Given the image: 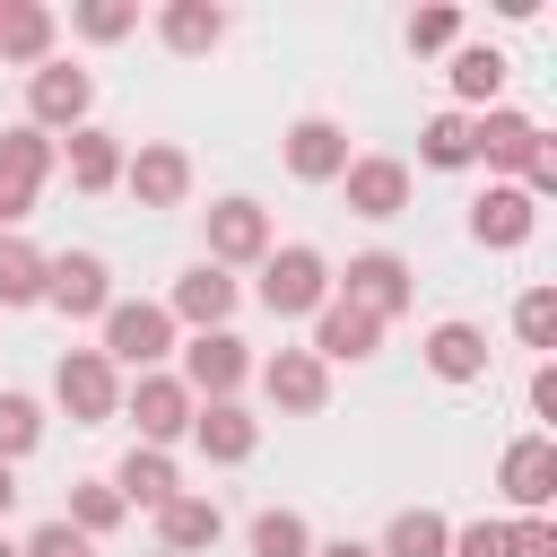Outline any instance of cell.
Here are the masks:
<instances>
[{"label": "cell", "instance_id": "1", "mask_svg": "<svg viewBox=\"0 0 557 557\" xmlns=\"http://www.w3.org/2000/svg\"><path fill=\"white\" fill-rule=\"evenodd\" d=\"M261 305H270L278 322L322 313V305H331V261H322L313 244H270V252H261Z\"/></svg>", "mask_w": 557, "mask_h": 557}, {"label": "cell", "instance_id": "2", "mask_svg": "<svg viewBox=\"0 0 557 557\" xmlns=\"http://www.w3.org/2000/svg\"><path fill=\"white\" fill-rule=\"evenodd\" d=\"M165 357H174V313L148 305V296H113V305H104V366H113V374H122V366L157 374Z\"/></svg>", "mask_w": 557, "mask_h": 557}, {"label": "cell", "instance_id": "3", "mask_svg": "<svg viewBox=\"0 0 557 557\" xmlns=\"http://www.w3.org/2000/svg\"><path fill=\"white\" fill-rule=\"evenodd\" d=\"M52 400H61L70 426H104V418H122V374L104 366V348H61Z\"/></svg>", "mask_w": 557, "mask_h": 557}, {"label": "cell", "instance_id": "4", "mask_svg": "<svg viewBox=\"0 0 557 557\" xmlns=\"http://www.w3.org/2000/svg\"><path fill=\"white\" fill-rule=\"evenodd\" d=\"M52 157H61V148H52L35 122L0 131V235H17V218H35V191H44Z\"/></svg>", "mask_w": 557, "mask_h": 557}, {"label": "cell", "instance_id": "5", "mask_svg": "<svg viewBox=\"0 0 557 557\" xmlns=\"http://www.w3.org/2000/svg\"><path fill=\"white\" fill-rule=\"evenodd\" d=\"M331 296H348L357 313L392 322V313H409V305H418V278H409V261H400V252H357L348 270H331Z\"/></svg>", "mask_w": 557, "mask_h": 557}, {"label": "cell", "instance_id": "6", "mask_svg": "<svg viewBox=\"0 0 557 557\" xmlns=\"http://www.w3.org/2000/svg\"><path fill=\"white\" fill-rule=\"evenodd\" d=\"M87 104H96V78L78 70V61H44V70H26V122L52 139H70L78 122H87Z\"/></svg>", "mask_w": 557, "mask_h": 557}, {"label": "cell", "instance_id": "7", "mask_svg": "<svg viewBox=\"0 0 557 557\" xmlns=\"http://www.w3.org/2000/svg\"><path fill=\"white\" fill-rule=\"evenodd\" d=\"M44 305H52L61 322H104L113 270H104L96 252H44Z\"/></svg>", "mask_w": 557, "mask_h": 557}, {"label": "cell", "instance_id": "8", "mask_svg": "<svg viewBox=\"0 0 557 557\" xmlns=\"http://www.w3.org/2000/svg\"><path fill=\"white\" fill-rule=\"evenodd\" d=\"M252 383V348L235 331H191L183 339V392L191 400H235Z\"/></svg>", "mask_w": 557, "mask_h": 557}, {"label": "cell", "instance_id": "9", "mask_svg": "<svg viewBox=\"0 0 557 557\" xmlns=\"http://www.w3.org/2000/svg\"><path fill=\"white\" fill-rule=\"evenodd\" d=\"M540 148H548V131H540L531 113H513V104L470 113V165H487V174H522Z\"/></svg>", "mask_w": 557, "mask_h": 557}, {"label": "cell", "instance_id": "10", "mask_svg": "<svg viewBox=\"0 0 557 557\" xmlns=\"http://www.w3.org/2000/svg\"><path fill=\"white\" fill-rule=\"evenodd\" d=\"M122 409H131V426H139V444L148 453H165V444H183L191 435V392H183V374H139L131 392H122Z\"/></svg>", "mask_w": 557, "mask_h": 557}, {"label": "cell", "instance_id": "11", "mask_svg": "<svg viewBox=\"0 0 557 557\" xmlns=\"http://www.w3.org/2000/svg\"><path fill=\"white\" fill-rule=\"evenodd\" d=\"M122 191H131L139 209H183V191H191V157H183L174 139L122 148Z\"/></svg>", "mask_w": 557, "mask_h": 557}, {"label": "cell", "instance_id": "12", "mask_svg": "<svg viewBox=\"0 0 557 557\" xmlns=\"http://www.w3.org/2000/svg\"><path fill=\"white\" fill-rule=\"evenodd\" d=\"M252 374H261V392H270L278 418H313V409L331 400V366H322L313 348H278V357H261Z\"/></svg>", "mask_w": 557, "mask_h": 557}, {"label": "cell", "instance_id": "13", "mask_svg": "<svg viewBox=\"0 0 557 557\" xmlns=\"http://www.w3.org/2000/svg\"><path fill=\"white\" fill-rule=\"evenodd\" d=\"M531 235H540V209H531L522 183H487V191L470 200V244H487V252H522Z\"/></svg>", "mask_w": 557, "mask_h": 557}, {"label": "cell", "instance_id": "14", "mask_svg": "<svg viewBox=\"0 0 557 557\" xmlns=\"http://www.w3.org/2000/svg\"><path fill=\"white\" fill-rule=\"evenodd\" d=\"M496 487H505L513 513H548V496H557V444L548 435H513L505 461H496Z\"/></svg>", "mask_w": 557, "mask_h": 557}, {"label": "cell", "instance_id": "15", "mask_svg": "<svg viewBox=\"0 0 557 557\" xmlns=\"http://www.w3.org/2000/svg\"><path fill=\"white\" fill-rule=\"evenodd\" d=\"M339 191H348V218H400L409 209V165L400 157H348V174H339Z\"/></svg>", "mask_w": 557, "mask_h": 557}, {"label": "cell", "instance_id": "16", "mask_svg": "<svg viewBox=\"0 0 557 557\" xmlns=\"http://www.w3.org/2000/svg\"><path fill=\"white\" fill-rule=\"evenodd\" d=\"M287 174H296V183H339V174H348V131H339L331 113L287 122Z\"/></svg>", "mask_w": 557, "mask_h": 557}, {"label": "cell", "instance_id": "17", "mask_svg": "<svg viewBox=\"0 0 557 557\" xmlns=\"http://www.w3.org/2000/svg\"><path fill=\"white\" fill-rule=\"evenodd\" d=\"M261 252H270V209L244 200V191L218 200V209H209V261L235 270V261H261Z\"/></svg>", "mask_w": 557, "mask_h": 557}, {"label": "cell", "instance_id": "18", "mask_svg": "<svg viewBox=\"0 0 557 557\" xmlns=\"http://www.w3.org/2000/svg\"><path fill=\"white\" fill-rule=\"evenodd\" d=\"M235 296H244V287H235V278H226L218 261H191V270L174 278V296H165V313H174V322H191V331H226V313H235Z\"/></svg>", "mask_w": 557, "mask_h": 557}, {"label": "cell", "instance_id": "19", "mask_svg": "<svg viewBox=\"0 0 557 557\" xmlns=\"http://www.w3.org/2000/svg\"><path fill=\"white\" fill-rule=\"evenodd\" d=\"M374 348H383V322L357 313L348 296H331V305L313 313V357H322V366H366Z\"/></svg>", "mask_w": 557, "mask_h": 557}, {"label": "cell", "instance_id": "20", "mask_svg": "<svg viewBox=\"0 0 557 557\" xmlns=\"http://www.w3.org/2000/svg\"><path fill=\"white\" fill-rule=\"evenodd\" d=\"M191 444H200L209 461H226V470H235V461H252V453H261V418H252L244 400H200V409H191Z\"/></svg>", "mask_w": 557, "mask_h": 557}, {"label": "cell", "instance_id": "21", "mask_svg": "<svg viewBox=\"0 0 557 557\" xmlns=\"http://www.w3.org/2000/svg\"><path fill=\"white\" fill-rule=\"evenodd\" d=\"M218 531H226V513H218V496H174V505H157V548L165 557H200V548H218Z\"/></svg>", "mask_w": 557, "mask_h": 557}, {"label": "cell", "instance_id": "22", "mask_svg": "<svg viewBox=\"0 0 557 557\" xmlns=\"http://www.w3.org/2000/svg\"><path fill=\"white\" fill-rule=\"evenodd\" d=\"M52 35H61V17H52L44 0H0V61L44 70V61H52Z\"/></svg>", "mask_w": 557, "mask_h": 557}, {"label": "cell", "instance_id": "23", "mask_svg": "<svg viewBox=\"0 0 557 557\" xmlns=\"http://www.w3.org/2000/svg\"><path fill=\"white\" fill-rule=\"evenodd\" d=\"M157 35H165V52L200 61V52L226 44V9H218V0H165V9H157Z\"/></svg>", "mask_w": 557, "mask_h": 557}, {"label": "cell", "instance_id": "24", "mask_svg": "<svg viewBox=\"0 0 557 557\" xmlns=\"http://www.w3.org/2000/svg\"><path fill=\"white\" fill-rule=\"evenodd\" d=\"M426 374L435 383H479L487 374V331L479 322H435L426 331Z\"/></svg>", "mask_w": 557, "mask_h": 557}, {"label": "cell", "instance_id": "25", "mask_svg": "<svg viewBox=\"0 0 557 557\" xmlns=\"http://www.w3.org/2000/svg\"><path fill=\"white\" fill-rule=\"evenodd\" d=\"M61 165H70L78 191H113V183H122V139L96 131V122H78V131L61 139Z\"/></svg>", "mask_w": 557, "mask_h": 557}, {"label": "cell", "instance_id": "26", "mask_svg": "<svg viewBox=\"0 0 557 557\" xmlns=\"http://www.w3.org/2000/svg\"><path fill=\"white\" fill-rule=\"evenodd\" d=\"M113 496H122V505H148V513H157V505H174V496H183V479H174V461H165V453L131 444V453H122V470H113Z\"/></svg>", "mask_w": 557, "mask_h": 557}, {"label": "cell", "instance_id": "27", "mask_svg": "<svg viewBox=\"0 0 557 557\" xmlns=\"http://www.w3.org/2000/svg\"><path fill=\"white\" fill-rule=\"evenodd\" d=\"M444 78H453V96H461L470 113H487V104L505 96V52H496V44H453V70H444Z\"/></svg>", "mask_w": 557, "mask_h": 557}, {"label": "cell", "instance_id": "28", "mask_svg": "<svg viewBox=\"0 0 557 557\" xmlns=\"http://www.w3.org/2000/svg\"><path fill=\"white\" fill-rule=\"evenodd\" d=\"M374 557H453V522L435 505H409V513H392V531L374 540Z\"/></svg>", "mask_w": 557, "mask_h": 557}, {"label": "cell", "instance_id": "29", "mask_svg": "<svg viewBox=\"0 0 557 557\" xmlns=\"http://www.w3.org/2000/svg\"><path fill=\"white\" fill-rule=\"evenodd\" d=\"M122 513H131V505L113 496V479H78V487H70V513H61V522H70L78 540H104V531H122Z\"/></svg>", "mask_w": 557, "mask_h": 557}, {"label": "cell", "instance_id": "30", "mask_svg": "<svg viewBox=\"0 0 557 557\" xmlns=\"http://www.w3.org/2000/svg\"><path fill=\"white\" fill-rule=\"evenodd\" d=\"M252 557H313V522L296 505H261L252 513Z\"/></svg>", "mask_w": 557, "mask_h": 557}, {"label": "cell", "instance_id": "31", "mask_svg": "<svg viewBox=\"0 0 557 557\" xmlns=\"http://www.w3.org/2000/svg\"><path fill=\"white\" fill-rule=\"evenodd\" d=\"M0 305H44V252L26 235H0Z\"/></svg>", "mask_w": 557, "mask_h": 557}, {"label": "cell", "instance_id": "32", "mask_svg": "<svg viewBox=\"0 0 557 557\" xmlns=\"http://www.w3.org/2000/svg\"><path fill=\"white\" fill-rule=\"evenodd\" d=\"M418 165L461 174V165H470V113H435V122L418 131Z\"/></svg>", "mask_w": 557, "mask_h": 557}, {"label": "cell", "instance_id": "33", "mask_svg": "<svg viewBox=\"0 0 557 557\" xmlns=\"http://www.w3.org/2000/svg\"><path fill=\"white\" fill-rule=\"evenodd\" d=\"M35 444H44V409H35L26 392H0V461L17 470V461H26Z\"/></svg>", "mask_w": 557, "mask_h": 557}, {"label": "cell", "instance_id": "34", "mask_svg": "<svg viewBox=\"0 0 557 557\" xmlns=\"http://www.w3.org/2000/svg\"><path fill=\"white\" fill-rule=\"evenodd\" d=\"M513 339L522 348H557V287H522L513 296Z\"/></svg>", "mask_w": 557, "mask_h": 557}, {"label": "cell", "instance_id": "35", "mask_svg": "<svg viewBox=\"0 0 557 557\" xmlns=\"http://www.w3.org/2000/svg\"><path fill=\"white\" fill-rule=\"evenodd\" d=\"M70 26H78L87 44H122V35L139 26V9H131V0H78V9H70Z\"/></svg>", "mask_w": 557, "mask_h": 557}, {"label": "cell", "instance_id": "36", "mask_svg": "<svg viewBox=\"0 0 557 557\" xmlns=\"http://www.w3.org/2000/svg\"><path fill=\"white\" fill-rule=\"evenodd\" d=\"M453 44H461V9L453 0H435V9L409 17V52H453Z\"/></svg>", "mask_w": 557, "mask_h": 557}, {"label": "cell", "instance_id": "37", "mask_svg": "<svg viewBox=\"0 0 557 557\" xmlns=\"http://www.w3.org/2000/svg\"><path fill=\"white\" fill-rule=\"evenodd\" d=\"M453 557H513V522H487V513L461 522L453 531Z\"/></svg>", "mask_w": 557, "mask_h": 557}, {"label": "cell", "instance_id": "38", "mask_svg": "<svg viewBox=\"0 0 557 557\" xmlns=\"http://www.w3.org/2000/svg\"><path fill=\"white\" fill-rule=\"evenodd\" d=\"M17 557H96V540H78V531L52 513V522H35V540H26Z\"/></svg>", "mask_w": 557, "mask_h": 557}, {"label": "cell", "instance_id": "39", "mask_svg": "<svg viewBox=\"0 0 557 557\" xmlns=\"http://www.w3.org/2000/svg\"><path fill=\"white\" fill-rule=\"evenodd\" d=\"M513 557H557V522L548 513H522L513 522Z\"/></svg>", "mask_w": 557, "mask_h": 557}, {"label": "cell", "instance_id": "40", "mask_svg": "<svg viewBox=\"0 0 557 557\" xmlns=\"http://www.w3.org/2000/svg\"><path fill=\"white\" fill-rule=\"evenodd\" d=\"M531 409H540V418H557V366H540V374H531Z\"/></svg>", "mask_w": 557, "mask_h": 557}, {"label": "cell", "instance_id": "41", "mask_svg": "<svg viewBox=\"0 0 557 557\" xmlns=\"http://www.w3.org/2000/svg\"><path fill=\"white\" fill-rule=\"evenodd\" d=\"M313 557H374L366 540H313Z\"/></svg>", "mask_w": 557, "mask_h": 557}, {"label": "cell", "instance_id": "42", "mask_svg": "<svg viewBox=\"0 0 557 557\" xmlns=\"http://www.w3.org/2000/svg\"><path fill=\"white\" fill-rule=\"evenodd\" d=\"M9 505H17V470L0 461V513H9Z\"/></svg>", "mask_w": 557, "mask_h": 557}, {"label": "cell", "instance_id": "43", "mask_svg": "<svg viewBox=\"0 0 557 557\" xmlns=\"http://www.w3.org/2000/svg\"><path fill=\"white\" fill-rule=\"evenodd\" d=\"M0 557H17V540H0Z\"/></svg>", "mask_w": 557, "mask_h": 557}]
</instances>
